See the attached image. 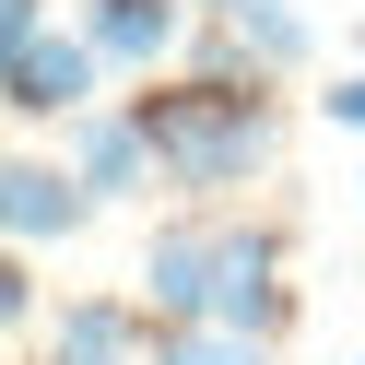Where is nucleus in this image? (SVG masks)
Wrapping results in <instances>:
<instances>
[{"label":"nucleus","instance_id":"6e6552de","mask_svg":"<svg viewBox=\"0 0 365 365\" xmlns=\"http://www.w3.org/2000/svg\"><path fill=\"white\" fill-rule=\"evenodd\" d=\"M83 36L106 48V71L153 83L177 59V36H189V0H83Z\"/></svg>","mask_w":365,"mask_h":365},{"label":"nucleus","instance_id":"39448f33","mask_svg":"<svg viewBox=\"0 0 365 365\" xmlns=\"http://www.w3.org/2000/svg\"><path fill=\"white\" fill-rule=\"evenodd\" d=\"M59 153L95 177V200H153L165 189V153H153L142 106H83V118H59Z\"/></svg>","mask_w":365,"mask_h":365},{"label":"nucleus","instance_id":"9d476101","mask_svg":"<svg viewBox=\"0 0 365 365\" xmlns=\"http://www.w3.org/2000/svg\"><path fill=\"white\" fill-rule=\"evenodd\" d=\"M153 365H271V341L224 330V318H165V330H153Z\"/></svg>","mask_w":365,"mask_h":365},{"label":"nucleus","instance_id":"9b49d317","mask_svg":"<svg viewBox=\"0 0 365 365\" xmlns=\"http://www.w3.org/2000/svg\"><path fill=\"white\" fill-rule=\"evenodd\" d=\"M0 330H12V341L36 330V247H12V259H0Z\"/></svg>","mask_w":365,"mask_h":365},{"label":"nucleus","instance_id":"1a4fd4ad","mask_svg":"<svg viewBox=\"0 0 365 365\" xmlns=\"http://www.w3.org/2000/svg\"><path fill=\"white\" fill-rule=\"evenodd\" d=\"M212 24L236 36V48L259 59V71H307V48H318V36H307V12H294V0H212Z\"/></svg>","mask_w":365,"mask_h":365},{"label":"nucleus","instance_id":"20e7f679","mask_svg":"<svg viewBox=\"0 0 365 365\" xmlns=\"http://www.w3.org/2000/svg\"><path fill=\"white\" fill-rule=\"evenodd\" d=\"M0 224H12V247H71L95 224V177L71 153H12L0 165Z\"/></svg>","mask_w":365,"mask_h":365},{"label":"nucleus","instance_id":"ddd939ff","mask_svg":"<svg viewBox=\"0 0 365 365\" xmlns=\"http://www.w3.org/2000/svg\"><path fill=\"white\" fill-rule=\"evenodd\" d=\"M48 24V0H0V48H12V36H36Z\"/></svg>","mask_w":365,"mask_h":365},{"label":"nucleus","instance_id":"f8f14e48","mask_svg":"<svg viewBox=\"0 0 365 365\" xmlns=\"http://www.w3.org/2000/svg\"><path fill=\"white\" fill-rule=\"evenodd\" d=\"M318 118H330V130H365V71H341L330 95H318Z\"/></svg>","mask_w":365,"mask_h":365},{"label":"nucleus","instance_id":"0eeeda50","mask_svg":"<svg viewBox=\"0 0 365 365\" xmlns=\"http://www.w3.org/2000/svg\"><path fill=\"white\" fill-rule=\"evenodd\" d=\"M130 294H142L153 318H212V200H189L177 224H153Z\"/></svg>","mask_w":365,"mask_h":365},{"label":"nucleus","instance_id":"f03ea898","mask_svg":"<svg viewBox=\"0 0 365 365\" xmlns=\"http://www.w3.org/2000/svg\"><path fill=\"white\" fill-rule=\"evenodd\" d=\"M212 318L224 330H294V224L283 212H224L212 200Z\"/></svg>","mask_w":365,"mask_h":365},{"label":"nucleus","instance_id":"7ed1b4c3","mask_svg":"<svg viewBox=\"0 0 365 365\" xmlns=\"http://www.w3.org/2000/svg\"><path fill=\"white\" fill-rule=\"evenodd\" d=\"M106 83V48L83 24H36V36H12V48H0V106H12V118H83V106H106L95 95Z\"/></svg>","mask_w":365,"mask_h":365},{"label":"nucleus","instance_id":"423d86ee","mask_svg":"<svg viewBox=\"0 0 365 365\" xmlns=\"http://www.w3.org/2000/svg\"><path fill=\"white\" fill-rule=\"evenodd\" d=\"M153 330L165 318L142 294H71L48 318V341H36V365H153Z\"/></svg>","mask_w":365,"mask_h":365},{"label":"nucleus","instance_id":"f257e3e1","mask_svg":"<svg viewBox=\"0 0 365 365\" xmlns=\"http://www.w3.org/2000/svg\"><path fill=\"white\" fill-rule=\"evenodd\" d=\"M271 83H283V71H259V59L212 24L189 71H165V83L130 95L142 130H153V153H165V189H177V200H236L247 177H271V142H283Z\"/></svg>","mask_w":365,"mask_h":365}]
</instances>
